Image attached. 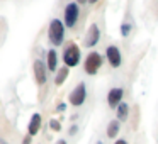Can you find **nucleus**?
Instances as JSON below:
<instances>
[{
    "label": "nucleus",
    "mask_w": 158,
    "mask_h": 144,
    "mask_svg": "<svg viewBox=\"0 0 158 144\" xmlns=\"http://www.w3.org/2000/svg\"><path fill=\"white\" fill-rule=\"evenodd\" d=\"M65 22H61L60 19H53L49 22V27H48V38L51 41L53 46H60L65 39Z\"/></svg>",
    "instance_id": "f257e3e1"
},
{
    "label": "nucleus",
    "mask_w": 158,
    "mask_h": 144,
    "mask_svg": "<svg viewBox=\"0 0 158 144\" xmlns=\"http://www.w3.org/2000/svg\"><path fill=\"white\" fill-rule=\"evenodd\" d=\"M80 17V7L77 2H70L68 5L65 7V26L70 29H73L78 22Z\"/></svg>",
    "instance_id": "f03ea898"
},
{
    "label": "nucleus",
    "mask_w": 158,
    "mask_h": 144,
    "mask_svg": "<svg viewBox=\"0 0 158 144\" xmlns=\"http://www.w3.org/2000/svg\"><path fill=\"white\" fill-rule=\"evenodd\" d=\"M85 73L87 75H97V71H99L100 68H102V56L99 54V53H90L89 56H87L85 59Z\"/></svg>",
    "instance_id": "7ed1b4c3"
},
{
    "label": "nucleus",
    "mask_w": 158,
    "mask_h": 144,
    "mask_svg": "<svg viewBox=\"0 0 158 144\" xmlns=\"http://www.w3.org/2000/svg\"><path fill=\"white\" fill-rule=\"evenodd\" d=\"M63 61H65V66L68 68H73L80 63V48L77 44H70L68 48L63 53Z\"/></svg>",
    "instance_id": "20e7f679"
},
{
    "label": "nucleus",
    "mask_w": 158,
    "mask_h": 144,
    "mask_svg": "<svg viewBox=\"0 0 158 144\" xmlns=\"http://www.w3.org/2000/svg\"><path fill=\"white\" fill-rule=\"evenodd\" d=\"M85 98H87V86H85V83H78V85L73 88V92L70 93V97H68L70 103L75 105V107H80L83 102H85Z\"/></svg>",
    "instance_id": "39448f33"
},
{
    "label": "nucleus",
    "mask_w": 158,
    "mask_h": 144,
    "mask_svg": "<svg viewBox=\"0 0 158 144\" xmlns=\"http://www.w3.org/2000/svg\"><path fill=\"white\" fill-rule=\"evenodd\" d=\"M123 97H124V90L123 88H110L109 90V93H107V103H109V107L110 109H117V107L121 105V100H123Z\"/></svg>",
    "instance_id": "423d86ee"
},
{
    "label": "nucleus",
    "mask_w": 158,
    "mask_h": 144,
    "mask_svg": "<svg viewBox=\"0 0 158 144\" xmlns=\"http://www.w3.org/2000/svg\"><path fill=\"white\" fill-rule=\"evenodd\" d=\"M106 56H107V61L112 68H119L121 63H123V58H121V51L117 46H109L106 51Z\"/></svg>",
    "instance_id": "0eeeda50"
},
{
    "label": "nucleus",
    "mask_w": 158,
    "mask_h": 144,
    "mask_svg": "<svg viewBox=\"0 0 158 144\" xmlns=\"http://www.w3.org/2000/svg\"><path fill=\"white\" fill-rule=\"evenodd\" d=\"M99 41H100V29L97 24H92L85 36V46L87 48H94Z\"/></svg>",
    "instance_id": "6e6552de"
},
{
    "label": "nucleus",
    "mask_w": 158,
    "mask_h": 144,
    "mask_svg": "<svg viewBox=\"0 0 158 144\" xmlns=\"http://www.w3.org/2000/svg\"><path fill=\"white\" fill-rule=\"evenodd\" d=\"M46 66L41 59H36L34 65H32V70H34V78L38 82V85H44L46 82Z\"/></svg>",
    "instance_id": "1a4fd4ad"
},
{
    "label": "nucleus",
    "mask_w": 158,
    "mask_h": 144,
    "mask_svg": "<svg viewBox=\"0 0 158 144\" xmlns=\"http://www.w3.org/2000/svg\"><path fill=\"white\" fill-rule=\"evenodd\" d=\"M39 129H41V114H32L27 126V134L29 136H36L39 132Z\"/></svg>",
    "instance_id": "9d476101"
},
{
    "label": "nucleus",
    "mask_w": 158,
    "mask_h": 144,
    "mask_svg": "<svg viewBox=\"0 0 158 144\" xmlns=\"http://www.w3.org/2000/svg\"><path fill=\"white\" fill-rule=\"evenodd\" d=\"M56 63H58V54H56L55 49H49L48 51V70L49 71L56 70Z\"/></svg>",
    "instance_id": "9b49d317"
},
{
    "label": "nucleus",
    "mask_w": 158,
    "mask_h": 144,
    "mask_svg": "<svg viewBox=\"0 0 158 144\" xmlns=\"http://www.w3.org/2000/svg\"><path fill=\"white\" fill-rule=\"evenodd\" d=\"M116 112H117V120H126L127 115H129V105L123 102V103H121V105L116 109Z\"/></svg>",
    "instance_id": "f8f14e48"
},
{
    "label": "nucleus",
    "mask_w": 158,
    "mask_h": 144,
    "mask_svg": "<svg viewBox=\"0 0 158 144\" xmlns=\"http://www.w3.org/2000/svg\"><path fill=\"white\" fill-rule=\"evenodd\" d=\"M121 122L119 120H110L109 126H107V137H116L117 132H119Z\"/></svg>",
    "instance_id": "ddd939ff"
},
{
    "label": "nucleus",
    "mask_w": 158,
    "mask_h": 144,
    "mask_svg": "<svg viewBox=\"0 0 158 144\" xmlns=\"http://www.w3.org/2000/svg\"><path fill=\"white\" fill-rule=\"evenodd\" d=\"M66 76H68V66H61L60 68V71L56 73V78H55V83L56 85H63L65 83V80H66Z\"/></svg>",
    "instance_id": "4468645a"
},
{
    "label": "nucleus",
    "mask_w": 158,
    "mask_h": 144,
    "mask_svg": "<svg viewBox=\"0 0 158 144\" xmlns=\"http://www.w3.org/2000/svg\"><path fill=\"white\" fill-rule=\"evenodd\" d=\"M129 34H131V24L129 22H123V26H121V36L127 38Z\"/></svg>",
    "instance_id": "2eb2a0df"
},
{
    "label": "nucleus",
    "mask_w": 158,
    "mask_h": 144,
    "mask_svg": "<svg viewBox=\"0 0 158 144\" xmlns=\"http://www.w3.org/2000/svg\"><path fill=\"white\" fill-rule=\"evenodd\" d=\"M49 127H51L53 130H56V132H60V130H61V124L58 122V120H49Z\"/></svg>",
    "instance_id": "dca6fc26"
},
{
    "label": "nucleus",
    "mask_w": 158,
    "mask_h": 144,
    "mask_svg": "<svg viewBox=\"0 0 158 144\" xmlns=\"http://www.w3.org/2000/svg\"><path fill=\"white\" fill-rule=\"evenodd\" d=\"M31 139H32V136H29V134H27V136L24 137V141H22V144H31Z\"/></svg>",
    "instance_id": "f3484780"
},
{
    "label": "nucleus",
    "mask_w": 158,
    "mask_h": 144,
    "mask_svg": "<svg viewBox=\"0 0 158 144\" xmlns=\"http://www.w3.org/2000/svg\"><path fill=\"white\" fill-rule=\"evenodd\" d=\"M77 132V126H72V127H70V134H72V136H73V134H75Z\"/></svg>",
    "instance_id": "a211bd4d"
},
{
    "label": "nucleus",
    "mask_w": 158,
    "mask_h": 144,
    "mask_svg": "<svg viewBox=\"0 0 158 144\" xmlns=\"http://www.w3.org/2000/svg\"><path fill=\"white\" fill-rule=\"evenodd\" d=\"M65 103H60V105H58V110H60V112H63V110H65Z\"/></svg>",
    "instance_id": "6ab92c4d"
},
{
    "label": "nucleus",
    "mask_w": 158,
    "mask_h": 144,
    "mask_svg": "<svg viewBox=\"0 0 158 144\" xmlns=\"http://www.w3.org/2000/svg\"><path fill=\"white\" fill-rule=\"evenodd\" d=\"M114 144H127V142H126V141H124V139H119V141H116V142H114Z\"/></svg>",
    "instance_id": "aec40b11"
},
{
    "label": "nucleus",
    "mask_w": 158,
    "mask_h": 144,
    "mask_svg": "<svg viewBox=\"0 0 158 144\" xmlns=\"http://www.w3.org/2000/svg\"><path fill=\"white\" fill-rule=\"evenodd\" d=\"M56 144H66V141H65V139H60V141H58V142H56Z\"/></svg>",
    "instance_id": "412c9836"
},
{
    "label": "nucleus",
    "mask_w": 158,
    "mask_h": 144,
    "mask_svg": "<svg viewBox=\"0 0 158 144\" xmlns=\"http://www.w3.org/2000/svg\"><path fill=\"white\" fill-rule=\"evenodd\" d=\"M0 144H7V142H5V141H4V139H0Z\"/></svg>",
    "instance_id": "4be33fe9"
},
{
    "label": "nucleus",
    "mask_w": 158,
    "mask_h": 144,
    "mask_svg": "<svg viewBox=\"0 0 158 144\" xmlns=\"http://www.w3.org/2000/svg\"><path fill=\"white\" fill-rule=\"evenodd\" d=\"M89 2H90V4H95V2H97V0H89Z\"/></svg>",
    "instance_id": "5701e85b"
},
{
    "label": "nucleus",
    "mask_w": 158,
    "mask_h": 144,
    "mask_svg": "<svg viewBox=\"0 0 158 144\" xmlns=\"http://www.w3.org/2000/svg\"><path fill=\"white\" fill-rule=\"evenodd\" d=\"M78 2H82V4H83V2H87V0H78Z\"/></svg>",
    "instance_id": "b1692460"
},
{
    "label": "nucleus",
    "mask_w": 158,
    "mask_h": 144,
    "mask_svg": "<svg viewBox=\"0 0 158 144\" xmlns=\"http://www.w3.org/2000/svg\"><path fill=\"white\" fill-rule=\"evenodd\" d=\"M97 144H102V142H100V141H99V142H97Z\"/></svg>",
    "instance_id": "393cba45"
}]
</instances>
